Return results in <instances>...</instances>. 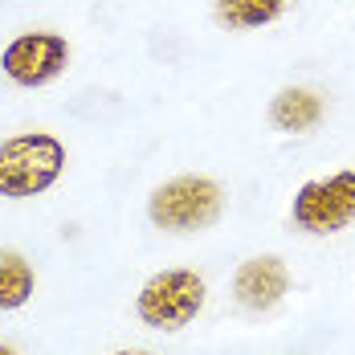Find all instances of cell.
Returning <instances> with one entry per match:
<instances>
[{"instance_id":"obj_1","label":"cell","mask_w":355,"mask_h":355,"mask_svg":"<svg viewBox=\"0 0 355 355\" xmlns=\"http://www.w3.org/2000/svg\"><path fill=\"white\" fill-rule=\"evenodd\" d=\"M66 172V143L49 131H25L0 143V196L29 200L49 192Z\"/></svg>"},{"instance_id":"obj_2","label":"cell","mask_w":355,"mask_h":355,"mask_svg":"<svg viewBox=\"0 0 355 355\" xmlns=\"http://www.w3.org/2000/svg\"><path fill=\"white\" fill-rule=\"evenodd\" d=\"M225 213V192L209 176H176L147 196V216L168 233H200Z\"/></svg>"},{"instance_id":"obj_3","label":"cell","mask_w":355,"mask_h":355,"mask_svg":"<svg viewBox=\"0 0 355 355\" xmlns=\"http://www.w3.org/2000/svg\"><path fill=\"white\" fill-rule=\"evenodd\" d=\"M209 286L196 270H164L155 278H147L143 290L135 294V315L143 327L155 331H180L205 311Z\"/></svg>"},{"instance_id":"obj_4","label":"cell","mask_w":355,"mask_h":355,"mask_svg":"<svg viewBox=\"0 0 355 355\" xmlns=\"http://www.w3.org/2000/svg\"><path fill=\"white\" fill-rule=\"evenodd\" d=\"M290 216L302 233H343L347 225H355V172H335L327 180H306L294 192Z\"/></svg>"},{"instance_id":"obj_5","label":"cell","mask_w":355,"mask_h":355,"mask_svg":"<svg viewBox=\"0 0 355 355\" xmlns=\"http://www.w3.org/2000/svg\"><path fill=\"white\" fill-rule=\"evenodd\" d=\"M70 66V41L62 33H21L12 37L0 53V70L12 86H49L58 73H66Z\"/></svg>"},{"instance_id":"obj_6","label":"cell","mask_w":355,"mask_h":355,"mask_svg":"<svg viewBox=\"0 0 355 355\" xmlns=\"http://www.w3.org/2000/svg\"><path fill=\"white\" fill-rule=\"evenodd\" d=\"M290 290V270L278 253H261L237 266L233 274V298L245 311H274Z\"/></svg>"},{"instance_id":"obj_7","label":"cell","mask_w":355,"mask_h":355,"mask_svg":"<svg viewBox=\"0 0 355 355\" xmlns=\"http://www.w3.org/2000/svg\"><path fill=\"white\" fill-rule=\"evenodd\" d=\"M322 114H327V103H322V94L315 90H306V86H286L274 94V103H270V123L286 131V135H306V131H315L322 123Z\"/></svg>"},{"instance_id":"obj_8","label":"cell","mask_w":355,"mask_h":355,"mask_svg":"<svg viewBox=\"0 0 355 355\" xmlns=\"http://www.w3.org/2000/svg\"><path fill=\"white\" fill-rule=\"evenodd\" d=\"M37 290L33 261L21 249H0V311H21Z\"/></svg>"},{"instance_id":"obj_9","label":"cell","mask_w":355,"mask_h":355,"mask_svg":"<svg viewBox=\"0 0 355 355\" xmlns=\"http://www.w3.org/2000/svg\"><path fill=\"white\" fill-rule=\"evenodd\" d=\"M213 12L225 29H261L286 12V0H213Z\"/></svg>"},{"instance_id":"obj_10","label":"cell","mask_w":355,"mask_h":355,"mask_svg":"<svg viewBox=\"0 0 355 355\" xmlns=\"http://www.w3.org/2000/svg\"><path fill=\"white\" fill-rule=\"evenodd\" d=\"M110 355H155V352H139V347H123V352H110Z\"/></svg>"},{"instance_id":"obj_11","label":"cell","mask_w":355,"mask_h":355,"mask_svg":"<svg viewBox=\"0 0 355 355\" xmlns=\"http://www.w3.org/2000/svg\"><path fill=\"white\" fill-rule=\"evenodd\" d=\"M0 355H21V352H17L12 343H0Z\"/></svg>"}]
</instances>
